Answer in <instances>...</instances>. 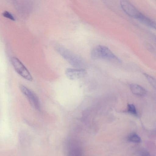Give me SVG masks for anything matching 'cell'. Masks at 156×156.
<instances>
[{"label": "cell", "instance_id": "cell-1", "mask_svg": "<svg viewBox=\"0 0 156 156\" xmlns=\"http://www.w3.org/2000/svg\"><path fill=\"white\" fill-rule=\"evenodd\" d=\"M55 48L59 54L73 66L77 69H83L85 62L81 57L61 45H56Z\"/></svg>", "mask_w": 156, "mask_h": 156}, {"label": "cell", "instance_id": "cell-2", "mask_svg": "<svg viewBox=\"0 0 156 156\" xmlns=\"http://www.w3.org/2000/svg\"><path fill=\"white\" fill-rule=\"evenodd\" d=\"M91 56L94 59H104L114 62H120L121 60L107 47L98 45L92 49Z\"/></svg>", "mask_w": 156, "mask_h": 156}, {"label": "cell", "instance_id": "cell-3", "mask_svg": "<svg viewBox=\"0 0 156 156\" xmlns=\"http://www.w3.org/2000/svg\"><path fill=\"white\" fill-rule=\"evenodd\" d=\"M11 62L15 70L19 75L27 80L32 81L33 79L31 74L18 59L15 57H12Z\"/></svg>", "mask_w": 156, "mask_h": 156}, {"label": "cell", "instance_id": "cell-4", "mask_svg": "<svg viewBox=\"0 0 156 156\" xmlns=\"http://www.w3.org/2000/svg\"><path fill=\"white\" fill-rule=\"evenodd\" d=\"M20 90L27 98L31 106L35 109L40 110V104L37 95L32 91L23 85H20Z\"/></svg>", "mask_w": 156, "mask_h": 156}, {"label": "cell", "instance_id": "cell-5", "mask_svg": "<svg viewBox=\"0 0 156 156\" xmlns=\"http://www.w3.org/2000/svg\"><path fill=\"white\" fill-rule=\"evenodd\" d=\"M120 4L123 11L131 17L139 20L143 15L127 1L121 0L120 1Z\"/></svg>", "mask_w": 156, "mask_h": 156}, {"label": "cell", "instance_id": "cell-6", "mask_svg": "<svg viewBox=\"0 0 156 156\" xmlns=\"http://www.w3.org/2000/svg\"><path fill=\"white\" fill-rule=\"evenodd\" d=\"M87 73L84 69L67 68L65 71L67 77L70 80H76L84 76Z\"/></svg>", "mask_w": 156, "mask_h": 156}, {"label": "cell", "instance_id": "cell-7", "mask_svg": "<svg viewBox=\"0 0 156 156\" xmlns=\"http://www.w3.org/2000/svg\"><path fill=\"white\" fill-rule=\"evenodd\" d=\"M130 89L134 94L139 96H144L146 94L145 89L140 86L136 84H131L130 85Z\"/></svg>", "mask_w": 156, "mask_h": 156}, {"label": "cell", "instance_id": "cell-8", "mask_svg": "<svg viewBox=\"0 0 156 156\" xmlns=\"http://www.w3.org/2000/svg\"><path fill=\"white\" fill-rule=\"evenodd\" d=\"M67 156H83L81 148L78 146H71L69 149Z\"/></svg>", "mask_w": 156, "mask_h": 156}, {"label": "cell", "instance_id": "cell-9", "mask_svg": "<svg viewBox=\"0 0 156 156\" xmlns=\"http://www.w3.org/2000/svg\"><path fill=\"white\" fill-rule=\"evenodd\" d=\"M139 21L148 27L154 29L155 28V22L144 15Z\"/></svg>", "mask_w": 156, "mask_h": 156}, {"label": "cell", "instance_id": "cell-10", "mask_svg": "<svg viewBox=\"0 0 156 156\" xmlns=\"http://www.w3.org/2000/svg\"><path fill=\"white\" fill-rule=\"evenodd\" d=\"M127 139L129 142L135 143H139L141 141L140 136L135 133L129 135L127 137Z\"/></svg>", "mask_w": 156, "mask_h": 156}, {"label": "cell", "instance_id": "cell-11", "mask_svg": "<svg viewBox=\"0 0 156 156\" xmlns=\"http://www.w3.org/2000/svg\"><path fill=\"white\" fill-rule=\"evenodd\" d=\"M127 112L136 116H138V114L135 106L133 104L127 105Z\"/></svg>", "mask_w": 156, "mask_h": 156}, {"label": "cell", "instance_id": "cell-12", "mask_svg": "<svg viewBox=\"0 0 156 156\" xmlns=\"http://www.w3.org/2000/svg\"><path fill=\"white\" fill-rule=\"evenodd\" d=\"M144 74L151 84L155 88L156 87V82L154 78L144 73Z\"/></svg>", "mask_w": 156, "mask_h": 156}, {"label": "cell", "instance_id": "cell-13", "mask_svg": "<svg viewBox=\"0 0 156 156\" xmlns=\"http://www.w3.org/2000/svg\"><path fill=\"white\" fill-rule=\"evenodd\" d=\"M2 15L7 18H8L12 21L15 20V18L13 15L9 12L5 11H4L2 14Z\"/></svg>", "mask_w": 156, "mask_h": 156}, {"label": "cell", "instance_id": "cell-14", "mask_svg": "<svg viewBox=\"0 0 156 156\" xmlns=\"http://www.w3.org/2000/svg\"><path fill=\"white\" fill-rule=\"evenodd\" d=\"M140 156H151V155L148 152L144 151L141 153Z\"/></svg>", "mask_w": 156, "mask_h": 156}]
</instances>
